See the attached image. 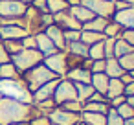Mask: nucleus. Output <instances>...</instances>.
<instances>
[{
  "label": "nucleus",
  "instance_id": "obj_1",
  "mask_svg": "<svg viewBox=\"0 0 134 125\" xmlns=\"http://www.w3.org/2000/svg\"><path fill=\"white\" fill-rule=\"evenodd\" d=\"M42 112L30 103H22L11 97H0V125H9L19 121H31Z\"/></svg>",
  "mask_w": 134,
  "mask_h": 125
},
{
  "label": "nucleus",
  "instance_id": "obj_2",
  "mask_svg": "<svg viewBox=\"0 0 134 125\" xmlns=\"http://www.w3.org/2000/svg\"><path fill=\"white\" fill-rule=\"evenodd\" d=\"M0 96L33 105L31 92H30L28 86L24 85L22 77H20V79H0Z\"/></svg>",
  "mask_w": 134,
  "mask_h": 125
},
{
  "label": "nucleus",
  "instance_id": "obj_3",
  "mask_svg": "<svg viewBox=\"0 0 134 125\" xmlns=\"http://www.w3.org/2000/svg\"><path fill=\"white\" fill-rule=\"evenodd\" d=\"M22 77V81H24V85L28 86V90L33 94L35 90H39L42 85H46L48 81H52V79H59L53 72H50V68H46L42 63L41 64H37L35 68H31V70H28L26 74H22L20 75Z\"/></svg>",
  "mask_w": 134,
  "mask_h": 125
},
{
  "label": "nucleus",
  "instance_id": "obj_4",
  "mask_svg": "<svg viewBox=\"0 0 134 125\" xmlns=\"http://www.w3.org/2000/svg\"><path fill=\"white\" fill-rule=\"evenodd\" d=\"M44 61V55L39 52V50H20L19 53H15V55H11V63H13V66L17 68V72L22 75V74H26L28 70H31V68H35L37 64H41Z\"/></svg>",
  "mask_w": 134,
  "mask_h": 125
},
{
  "label": "nucleus",
  "instance_id": "obj_5",
  "mask_svg": "<svg viewBox=\"0 0 134 125\" xmlns=\"http://www.w3.org/2000/svg\"><path fill=\"white\" fill-rule=\"evenodd\" d=\"M42 64L46 68H50V72H53L59 79L61 77H66V74L70 70V61H68V53L66 52H57L53 55L44 57Z\"/></svg>",
  "mask_w": 134,
  "mask_h": 125
},
{
  "label": "nucleus",
  "instance_id": "obj_6",
  "mask_svg": "<svg viewBox=\"0 0 134 125\" xmlns=\"http://www.w3.org/2000/svg\"><path fill=\"white\" fill-rule=\"evenodd\" d=\"M28 6L20 0H0V19L19 20L24 17Z\"/></svg>",
  "mask_w": 134,
  "mask_h": 125
},
{
  "label": "nucleus",
  "instance_id": "obj_7",
  "mask_svg": "<svg viewBox=\"0 0 134 125\" xmlns=\"http://www.w3.org/2000/svg\"><path fill=\"white\" fill-rule=\"evenodd\" d=\"M81 4L85 8H88L96 17H101V19H107V20H112V17L116 13L114 4L108 2V0H81Z\"/></svg>",
  "mask_w": 134,
  "mask_h": 125
},
{
  "label": "nucleus",
  "instance_id": "obj_8",
  "mask_svg": "<svg viewBox=\"0 0 134 125\" xmlns=\"http://www.w3.org/2000/svg\"><path fill=\"white\" fill-rule=\"evenodd\" d=\"M72 99H77V92H75V85L72 81H68L66 77H61L59 83H57V88H55V94H53V101L57 107H61L63 103L66 101H72Z\"/></svg>",
  "mask_w": 134,
  "mask_h": 125
},
{
  "label": "nucleus",
  "instance_id": "obj_9",
  "mask_svg": "<svg viewBox=\"0 0 134 125\" xmlns=\"http://www.w3.org/2000/svg\"><path fill=\"white\" fill-rule=\"evenodd\" d=\"M66 79L72 83H83V85H90L92 79V72H90V59L83 61L77 66H72L66 74Z\"/></svg>",
  "mask_w": 134,
  "mask_h": 125
},
{
  "label": "nucleus",
  "instance_id": "obj_10",
  "mask_svg": "<svg viewBox=\"0 0 134 125\" xmlns=\"http://www.w3.org/2000/svg\"><path fill=\"white\" fill-rule=\"evenodd\" d=\"M52 125H77L81 121V114L75 112H68L61 107H55L50 114H48Z\"/></svg>",
  "mask_w": 134,
  "mask_h": 125
},
{
  "label": "nucleus",
  "instance_id": "obj_11",
  "mask_svg": "<svg viewBox=\"0 0 134 125\" xmlns=\"http://www.w3.org/2000/svg\"><path fill=\"white\" fill-rule=\"evenodd\" d=\"M28 30L20 24H2L0 26V39L2 41H22L28 37Z\"/></svg>",
  "mask_w": 134,
  "mask_h": 125
},
{
  "label": "nucleus",
  "instance_id": "obj_12",
  "mask_svg": "<svg viewBox=\"0 0 134 125\" xmlns=\"http://www.w3.org/2000/svg\"><path fill=\"white\" fill-rule=\"evenodd\" d=\"M44 33H46V37L55 44V48L59 50V52H64L66 50V41H64V30L63 28H59L57 24H52V26H48V28H44Z\"/></svg>",
  "mask_w": 134,
  "mask_h": 125
},
{
  "label": "nucleus",
  "instance_id": "obj_13",
  "mask_svg": "<svg viewBox=\"0 0 134 125\" xmlns=\"http://www.w3.org/2000/svg\"><path fill=\"white\" fill-rule=\"evenodd\" d=\"M57 83H59V79H52V81H48L46 85H42L39 90H35V92L31 94V97H33V105L42 103V101H46V99H52L53 94H55Z\"/></svg>",
  "mask_w": 134,
  "mask_h": 125
},
{
  "label": "nucleus",
  "instance_id": "obj_14",
  "mask_svg": "<svg viewBox=\"0 0 134 125\" xmlns=\"http://www.w3.org/2000/svg\"><path fill=\"white\" fill-rule=\"evenodd\" d=\"M112 20H116L123 28V31L125 30H134V6H129L125 9L116 11L114 17H112Z\"/></svg>",
  "mask_w": 134,
  "mask_h": 125
},
{
  "label": "nucleus",
  "instance_id": "obj_15",
  "mask_svg": "<svg viewBox=\"0 0 134 125\" xmlns=\"http://www.w3.org/2000/svg\"><path fill=\"white\" fill-rule=\"evenodd\" d=\"M53 24H57V26L63 28V30H77V31H81V24H79L68 11H63V13L53 15Z\"/></svg>",
  "mask_w": 134,
  "mask_h": 125
},
{
  "label": "nucleus",
  "instance_id": "obj_16",
  "mask_svg": "<svg viewBox=\"0 0 134 125\" xmlns=\"http://www.w3.org/2000/svg\"><path fill=\"white\" fill-rule=\"evenodd\" d=\"M68 13H70V15H72V17H74V19H75L79 24H81V28H83V24H86L88 20H92V19L96 17V15H94V13H92L88 8H85L83 4L70 6V8H68Z\"/></svg>",
  "mask_w": 134,
  "mask_h": 125
},
{
  "label": "nucleus",
  "instance_id": "obj_17",
  "mask_svg": "<svg viewBox=\"0 0 134 125\" xmlns=\"http://www.w3.org/2000/svg\"><path fill=\"white\" fill-rule=\"evenodd\" d=\"M35 42H37V50H39L44 57L53 55V53H57V52H59V50L55 48V44L46 37V33H44V31H41V33H37V35H35Z\"/></svg>",
  "mask_w": 134,
  "mask_h": 125
},
{
  "label": "nucleus",
  "instance_id": "obj_18",
  "mask_svg": "<svg viewBox=\"0 0 134 125\" xmlns=\"http://www.w3.org/2000/svg\"><path fill=\"white\" fill-rule=\"evenodd\" d=\"M64 52H66L68 55L75 57V59H81V61L88 59V46H86V44H83L81 41H77V42H68Z\"/></svg>",
  "mask_w": 134,
  "mask_h": 125
},
{
  "label": "nucleus",
  "instance_id": "obj_19",
  "mask_svg": "<svg viewBox=\"0 0 134 125\" xmlns=\"http://www.w3.org/2000/svg\"><path fill=\"white\" fill-rule=\"evenodd\" d=\"M123 74H125V70L119 66V63H118L116 57L105 59V75H107L108 79H119Z\"/></svg>",
  "mask_w": 134,
  "mask_h": 125
},
{
  "label": "nucleus",
  "instance_id": "obj_20",
  "mask_svg": "<svg viewBox=\"0 0 134 125\" xmlns=\"http://www.w3.org/2000/svg\"><path fill=\"white\" fill-rule=\"evenodd\" d=\"M90 85H92L94 92L105 96V94H107V88H108V77H107L105 74H92Z\"/></svg>",
  "mask_w": 134,
  "mask_h": 125
},
{
  "label": "nucleus",
  "instance_id": "obj_21",
  "mask_svg": "<svg viewBox=\"0 0 134 125\" xmlns=\"http://www.w3.org/2000/svg\"><path fill=\"white\" fill-rule=\"evenodd\" d=\"M123 88H125V85L121 83V79H108V88H107V94H105L107 99L110 101V99H114L118 96H125Z\"/></svg>",
  "mask_w": 134,
  "mask_h": 125
},
{
  "label": "nucleus",
  "instance_id": "obj_22",
  "mask_svg": "<svg viewBox=\"0 0 134 125\" xmlns=\"http://www.w3.org/2000/svg\"><path fill=\"white\" fill-rule=\"evenodd\" d=\"M81 121L86 125H107V116L99 112H81Z\"/></svg>",
  "mask_w": 134,
  "mask_h": 125
},
{
  "label": "nucleus",
  "instance_id": "obj_23",
  "mask_svg": "<svg viewBox=\"0 0 134 125\" xmlns=\"http://www.w3.org/2000/svg\"><path fill=\"white\" fill-rule=\"evenodd\" d=\"M107 19H101V17H94L92 20H88L86 24H83V31H94V33H103L105 26H107Z\"/></svg>",
  "mask_w": 134,
  "mask_h": 125
},
{
  "label": "nucleus",
  "instance_id": "obj_24",
  "mask_svg": "<svg viewBox=\"0 0 134 125\" xmlns=\"http://www.w3.org/2000/svg\"><path fill=\"white\" fill-rule=\"evenodd\" d=\"M110 108L108 101H86L83 105V112H99V114H107Z\"/></svg>",
  "mask_w": 134,
  "mask_h": 125
},
{
  "label": "nucleus",
  "instance_id": "obj_25",
  "mask_svg": "<svg viewBox=\"0 0 134 125\" xmlns=\"http://www.w3.org/2000/svg\"><path fill=\"white\" fill-rule=\"evenodd\" d=\"M74 85H75V92H77V101H81L85 105L94 94L92 85H83V83H74Z\"/></svg>",
  "mask_w": 134,
  "mask_h": 125
},
{
  "label": "nucleus",
  "instance_id": "obj_26",
  "mask_svg": "<svg viewBox=\"0 0 134 125\" xmlns=\"http://www.w3.org/2000/svg\"><path fill=\"white\" fill-rule=\"evenodd\" d=\"M46 8H48L50 15H57V13L68 11L70 4L66 2V0H46Z\"/></svg>",
  "mask_w": 134,
  "mask_h": 125
},
{
  "label": "nucleus",
  "instance_id": "obj_27",
  "mask_svg": "<svg viewBox=\"0 0 134 125\" xmlns=\"http://www.w3.org/2000/svg\"><path fill=\"white\" fill-rule=\"evenodd\" d=\"M0 79H20V74L17 72L11 61L6 64H0Z\"/></svg>",
  "mask_w": 134,
  "mask_h": 125
},
{
  "label": "nucleus",
  "instance_id": "obj_28",
  "mask_svg": "<svg viewBox=\"0 0 134 125\" xmlns=\"http://www.w3.org/2000/svg\"><path fill=\"white\" fill-rule=\"evenodd\" d=\"M130 52H134V48H132V46H130L125 39L118 37V39H116V44H114V57H116V59H119L121 55L130 53Z\"/></svg>",
  "mask_w": 134,
  "mask_h": 125
},
{
  "label": "nucleus",
  "instance_id": "obj_29",
  "mask_svg": "<svg viewBox=\"0 0 134 125\" xmlns=\"http://www.w3.org/2000/svg\"><path fill=\"white\" fill-rule=\"evenodd\" d=\"M103 41H105V39H103ZM103 41H99V42L88 46V59H90V61H101V59H105V46H103Z\"/></svg>",
  "mask_w": 134,
  "mask_h": 125
},
{
  "label": "nucleus",
  "instance_id": "obj_30",
  "mask_svg": "<svg viewBox=\"0 0 134 125\" xmlns=\"http://www.w3.org/2000/svg\"><path fill=\"white\" fill-rule=\"evenodd\" d=\"M121 33H123V28L116 20H108L107 26H105V30H103V35L110 37V39H118V37H121Z\"/></svg>",
  "mask_w": 134,
  "mask_h": 125
},
{
  "label": "nucleus",
  "instance_id": "obj_31",
  "mask_svg": "<svg viewBox=\"0 0 134 125\" xmlns=\"http://www.w3.org/2000/svg\"><path fill=\"white\" fill-rule=\"evenodd\" d=\"M103 39H105L103 33H94V31H83L81 30V42L86 44V46H92V44H96Z\"/></svg>",
  "mask_w": 134,
  "mask_h": 125
},
{
  "label": "nucleus",
  "instance_id": "obj_32",
  "mask_svg": "<svg viewBox=\"0 0 134 125\" xmlns=\"http://www.w3.org/2000/svg\"><path fill=\"white\" fill-rule=\"evenodd\" d=\"M118 63H119V66H121V68H123L127 74H130V72L134 70V52L121 55V57L118 59Z\"/></svg>",
  "mask_w": 134,
  "mask_h": 125
},
{
  "label": "nucleus",
  "instance_id": "obj_33",
  "mask_svg": "<svg viewBox=\"0 0 134 125\" xmlns=\"http://www.w3.org/2000/svg\"><path fill=\"white\" fill-rule=\"evenodd\" d=\"M2 44L6 48V52L9 53V57L15 55V53H19L20 50H24L22 48V41H2Z\"/></svg>",
  "mask_w": 134,
  "mask_h": 125
},
{
  "label": "nucleus",
  "instance_id": "obj_34",
  "mask_svg": "<svg viewBox=\"0 0 134 125\" xmlns=\"http://www.w3.org/2000/svg\"><path fill=\"white\" fill-rule=\"evenodd\" d=\"M107 116V125H125V121H123V118L118 114V110L116 108H108V112L105 114Z\"/></svg>",
  "mask_w": 134,
  "mask_h": 125
},
{
  "label": "nucleus",
  "instance_id": "obj_35",
  "mask_svg": "<svg viewBox=\"0 0 134 125\" xmlns=\"http://www.w3.org/2000/svg\"><path fill=\"white\" fill-rule=\"evenodd\" d=\"M61 108L68 110V112H75V114H81L83 112V103L77 101V99H72V101H66L61 105Z\"/></svg>",
  "mask_w": 134,
  "mask_h": 125
},
{
  "label": "nucleus",
  "instance_id": "obj_36",
  "mask_svg": "<svg viewBox=\"0 0 134 125\" xmlns=\"http://www.w3.org/2000/svg\"><path fill=\"white\" fill-rule=\"evenodd\" d=\"M116 110H118V114H119V116L123 118V121H125V119H130V118L134 116V108H132V107H130V105H129L127 101H125L123 105H119V107H118Z\"/></svg>",
  "mask_w": 134,
  "mask_h": 125
},
{
  "label": "nucleus",
  "instance_id": "obj_37",
  "mask_svg": "<svg viewBox=\"0 0 134 125\" xmlns=\"http://www.w3.org/2000/svg\"><path fill=\"white\" fill-rule=\"evenodd\" d=\"M114 44H116V39L105 37V41H103V46H105V59L114 57Z\"/></svg>",
  "mask_w": 134,
  "mask_h": 125
},
{
  "label": "nucleus",
  "instance_id": "obj_38",
  "mask_svg": "<svg viewBox=\"0 0 134 125\" xmlns=\"http://www.w3.org/2000/svg\"><path fill=\"white\" fill-rule=\"evenodd\" d=\"M64 41H66V44L81 41V31H77V30H64Z\"/></svg>",
  "mask_w": 134,
  "mask_h": 125
},
{
  "label": "nucleus",
  "instance_id": "obj_39",
  "mask_svg": "<svg viewBox=\"0 0 134 125\" xmlns=\"http://www.w3.org/2000/svg\"><path fill=\"white\" fill-rule=\"evenodd\" d=\"M90 72L92 74H105V59H101V61H90Z\"/></svg>",
  "mask_w": 134,
  "mask_h": 125
},
{
  "label": "nucleus",
  "instance_id": "obj_40",
  "mask_svg": "<svg viewBox=\"0 0 134 125\" xmlns=\"http://www.w3.org/2000/svg\"><path fill=\"white\" fill-rule=\"evenodd\" d=\"M22 48L26 50H37V42H35V35H28L22 39Z\"/></svg>",
  "mask_w": 134,
  "mask_h": 125
},
{
  "label": "nucleus",
  "instance_id": "obj_41",
  "mask_svg": "<svg viewBox=\"0 0 134 125\" xmlns=\"http://www.w3.org/2000/svg\"><path fill=\"white\" fill-rule=\"evenodd\" d=\"M30 125H52V121H50V118H48L46 114H41V116L33 118V119L30 121Z\"/></svg>",
  "mask_w": 134,
  "mask_h": 125
},
{
  "label": "nucleus",
  "instance_id": "obj_42",
  "mask_svg": "<svg viewBox=\"0 0 134 125\" xmlns=\"http://www.w3.org/2000/svg\"><path fill=\"white\" fill-rule=\"evenodd\" d=\"M31 8H35L39 13H48V8H46V0H33V4H31Z\"/></svg>",
  "mask_w": 134,
  "mask_h": 125
},
{
  "label": "nucleus",
  "instance_id": "obj_43",
  "mask_svg": "<svg viewBox=\"0 0 134 125\" xmlns=\"http://www.w3.org/2000/svg\"><path fill=\"white\" fill-rule=\"evenodd\" d=\"M121 39H125V41L134 48V30H125V31L121 33Z\"/></svg>",
  "mask_w": 134,
  "mask_h": 125
},
{
  "label": "nucleus",
  "instance_id": "obj_44",
  "mask_svg": "<svg viewBox=\"0 0 134 125\" xmlns=\"http://www.w3.org/2000/svg\"><path fill=\"white\" fill-rule=\"evenodd\" d=\"M11 61V57H9V53L6 52V48H4V44L0 42V64H6V63H9Z\"/></svg>",
  "mask_w": 134,
  "mask_h": 125
},
{
  "label": "nucleus",
  "instance_id": "obj_45",
  "mask_svg": "<svg viewBox=\"0 0 134 125\" xmlns=\"http://www.w3.org/2000/svg\"><path fill=\"white\" fill-rule=\"evenodd\" d=\"M125 101H127V96H118V97L110 99V101H108V105H110L112 108H118V107H119V105H123Z\"/></svg>",
  "mask_w": 134,
  "mask_h": 125
},
{
  "label": "nucleus",
  "instance_id": "obj_46",
  "mask_svg": "<svg viewBox=\"0 0 134 125\" xmlns=\"http://www.w3.org/2000/svg\"><path fill=\"white\" fill-rule=\"evenodd\" d=\"M123 94H125L127 97H129V96H134V81H132V83H129V85H125Z\"/></svg>",
  "mask_w": 134,
  "mask_h": 125
},
{
  "label": "nucleus",
  "instance_id": "obj_47",
  "mask_svg": "<svg viewBox=\"0 0 134 125\" xmlns=\"http://www.w3.org/2000/svg\"><path fill=\"white\" fill-rule=\"evenodd\" d=\"M88 101H103V103H105V101H108V99H107V96H103V94H97V92H94V94H92V97H90Z\"/></svg>",
  "mask_w": 134,
  "mask_h": 125
},
{
  "label": "nucleus",
  "instance_id": "obj_48",
  "mask_svg": "<svg viewBox=\"0 0 134 125\" xmlns=\"http://www.w3.org/2000/svg\"><path fill=\"white\" fill-rule=\"evenodd\" d=\"M127 103H129V105L134 108V96H129V97H127Z\"/></svg>",
  "mask_w": 134,
  "mask_h": 125
},
{
  "label": "nucleus",
  "instance_id": "obj_49",
  "mask_svg": "<svg viewBox=\"0 0 134 125\" xmlns=\"http://www.w3.org/2000/svg\"><path fill=\"white\" fill-rule=\"evenodd\" d=\"M125 125H134V116L130 119H125Z\"/></svg>",
  "mask_w": 134,
  "mask_h": 125
},
{
  "label": "nucleus",
  "instance_id": "obj_50",
  "mask_svg": "<svg viewBox=\"0 0 134 125\" xmlns=\"http://www.w3.org/2000/svg\"><path fill=\"white\" fill-rule=\"evenodd\" d=\"M20 2H24L26 6H31V4H33V0H20Z\"/></svg>",
  "mask_w": 134,
  "mask_h": 125
},
{
  "label": "nucleus",
  "instance_id": "obj_51",
  "mask_svg": "<svg viewBox=\"0 0 134 125\" xmlns=\"http://www.w3.org/2000/svg\"><path fill=\"white\" fill-rule=\"evenodd\" d=\"M9 125H30L28 121H19V123H9Z\"/></svg>",
  "mask_w": 134,
  "mask_h": 125
},
{
  "label": "nucleus",
  "instance_id": "obj_52",
  "mask_svg": "<svg viewBox=\"0 0 134 125\" xmlns=\"http://www.w3.org/2000/svg\"><path fill=\"white\" fill-rule=\"evenodd\" d=\"M123 2H127L129 6H134V0H123Z\"/></svg>",
  "mask_w": 134,
  "mask_h": 125
},
{
  "label": "nucleus",
  "instance_id": "obj_53",
  "mask_svg": "<svg viewBox=\"0 0 134 125\" xmlns=\"http://www.w3.org/2000/svg\"><path fill=\"white\" fill-rule=\"evenodd\" d=\"M108 2H112V4H116V2H119V0H108Z\"/></svg>",
  "mask_w": 134,
  "mask_h": 125
},
{
  "label": "nucleus",
  "instance_id": "obj_54",
  "mask_svg": "<svg viewBox=\"0 0 134 125\" xmlns=\"http://www.w3.org/2000/svg\"><path fill=\"white\" fill-rule=\"evenodd\" d=\"M77 125H86V123H83V121H79V123H77Z\"/></svg>",
  "mask_w": 134,
  "mask_h": 125
},
{
  "label": "nucleus",
  "instance_id": "obj_55",
  "mask_svg": "<svg viewBox=\"0 0 134 125\" xmlns=\"http://www.w3.org/2000/svg\"><path fill=\"white\" fill-rule=\"evenodd\" d=\"M130 75H132V79H134V70H132V72H130Z\"/></svg>",
  "mask_w": 134,
  "mask_h": 125
},
{
  "label": "nucleus",
  "instance_id": "obj_56",
  "mask_svg": "<svg viewBox=\"0 0 134 125\" xmlns=\"http://www.w3.org/2000/svg\"><path fill=\"white\" fill-rule=\"evenodd\" d=\"M0 42H2V39H0Z\"/></svg>",
  "mask_w": 134,
  "mask_h": 125
},
{
  "label": "nucleus",
  "instance_id": "obj_57",
  "mask_svg": "<svg viewBox=\"0 0 134 125\" xmlns=\"http://www.w3.org/2000/svg\"><path fill=\"white\" fill-rule=\"evenodd\" d=\"M0 97H2V96H0Z\"/></svg>",
  "mask_w": 134,
  "mask_h": 125
}]
</instances>
